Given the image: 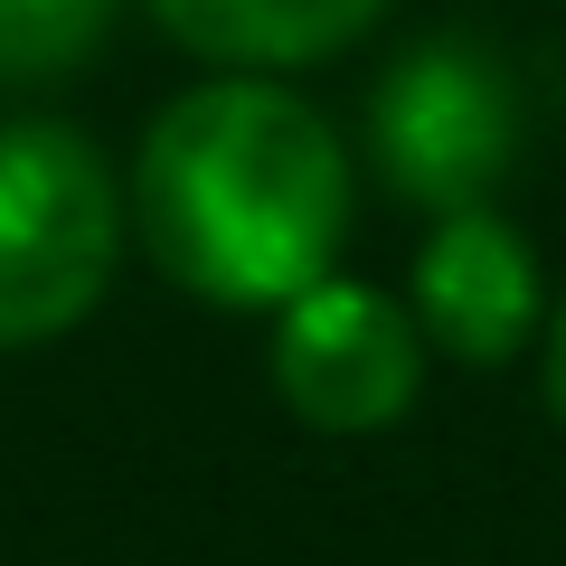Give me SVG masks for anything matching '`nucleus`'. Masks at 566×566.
Masks as SVG:
<instances>
[{
  "label": "nucleus",
  "instance_id": "423d86ee",
  "mask_svg": "<svg viewBox=\"0 0 566 566\" xmlns=\"http://www.w3.org/2000/svg\"><path fill=\"white\" fill-rule=\"evenodd\" d=\"M189 57L227 76H283V66H331L378 29L387 0H142Z\"/></svg>",
  "mask_w": 566,
  "mask_h": 566
},
{
  "label": "nucleus",
  "instance_id": "7ed1b4c3",
  "mask_svg": "<svg viewBox=\"0 0 566 566\" xmlns=\"http://www.w3.org/2000/svg\"><path fill=\"white\" fill-rule=\"evenodd\" d=\"M528 151V95L482 39H416L368 85V170L387 199L444 218L482 208Z\"/></svg>",
  "mask_w": 566,
  "mask_h": 566
},
{
  "label": "nucleus",
  "instance_id": "6e6552de",
  "mask_svg": "<svg viewBox=\"0 0 566 566\" xmlns=\"http://www.w3.org/2000/svg\"><path fill=\"white\" fill-rule=\"evenodd\" d=\"M547 416H557L566 424V293H557V312H547Z\"/></svg>",
  "mask_w": 566,
  "mask_h": 566
},
{
  "label": "nucleus",
  "instance_id": "39448f33",
  "mask_svg": "<svg viewBox=\"0 0 566 566\" xmlns=\"http://www.w3.org/2000/svg\"><path fill=\"white\" fill-rule=\"evenodd\" d=\"M406 312H416L424 349H444L453 368H501L538 340L547 293H538V255L501 208H444L416 245L406 274Z\"/></svg>",
  "mask_w": 566,
  "mask_h": 566
},
{
  "label": "nucleus",
  "instance_id": "f03ea898",
  "mask_svg": "<svg viewBox=\"0 0 566 566\" xmlns=\"http://www.w3.org/2000/svg\"><path fill=\"white\" fill-rule=\"evenodd\" d=\"M123 255V189L66 123H0V349H39L104 303Z\"/></svg>",
  "mask_w": 566,
  "mask_h": 566
},
{
  "label": "nucleus",
  "instance_id": "0eeeda50",
  "mask_svg": "<svg viewBox=\"0 0 566 566\" xmlns=\"http://www.w3.org/2000/svg\"><path fill=\"white\" fill-rule=\"evenodd\" d=\"M123 0H0V85H57L114 39Z\"/></svg>",
  "mask_w": 566,
  "mask_h": 566
},
{
  "label": "nucleus",
  "instance_id": "f257e3e1",
  "mask_svg": "<svg viewBox=\"0 0 566 566\" xmlns=\"http://www.w3.org/2000/svg\"><path fill=\"white\" fill-rule=\"evenodd\" d=\"M133 237L199 303L283 312L349 237V151L274 76H218L142 133Z\"/></svg>",
  "mask_w": 566,
  "mask_h": 566
},
{
  "label": "nucleus",
  "instance_id": "20e7f679",
  "mask_svg": "<svg viewBox=\"0 0 566 566\" xmlns=\"http://www.w3.org/2000/svg\"><path fill=\"white\" fill-rule=\"evenodd\" d=\"M424 387V331L397 293L322 274L274 312V397L312 434H387Z\"/></svg>",
  "mask_w": 566,
  "mask_h": 566
}]
</instances>
